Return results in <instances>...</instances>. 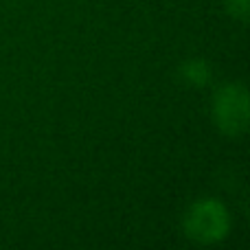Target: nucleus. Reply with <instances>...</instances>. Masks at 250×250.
Wrapping results in <instances>:
<instances>
[{"instance_id":"f257e3e1","label":"nucleus","mask_w":250,"mask_h":250,"mask_svg":"<svg viewBox=\"0 0 250 250\" xmlns=\"http://www.w3.org/2000/svg\"><path fill=\"white\" fill-rule=\"evenodd\" d=\"M185 233L198 244H217L229 237L230 215L220 200L204 198L198 200L185 213Z\"/></svg>"},{"instance_id":"f03ea898","label":"nucleus","mask_w":250,"mask_h":250,"mask_svg":"<svg viewBox=\"0 0 250 250\" xmlns=\"http://www.w3.org/2000/svg\"><path fill=\"white\" fill-rule=\"evenodd\" d=\"M213 121L226 136H239L248 129L250 99L244 83H226L213 99Z\"/></svg>"},{"instance_id":"7ed1b4c3","label":"nucleus","mask_w":250,"mask_h":250,"mask_svg":"<svg viewBox=\"0 0 250 250\" xmlns=\"http://www.w3.org/2000/svg\"><path fill=\"white\" fill-rule=\"evenodd\" d=\"M180 75L189 86L202 88L211 82V68H208V64L204 60H187L180 68Z\"/></svg>"},{"instance_id":"20e7f679","label":"nucleus","mask_w":250,"mask_h":250,"mask_svg":"<svg viewBox=\"0 0 250 250\" xmlns=\"http://www.w3.org/2000/svg\"><path fill=\"white\" fill-rule=\"evenodd\" d=\"M226 2V9L233 18L237 20H246L248 18V11H250V0H224Z\"/></svg>"}]
</instances>
